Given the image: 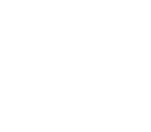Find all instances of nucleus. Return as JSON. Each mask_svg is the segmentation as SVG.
Here are the masks:
<instances>
[]
</instances>
